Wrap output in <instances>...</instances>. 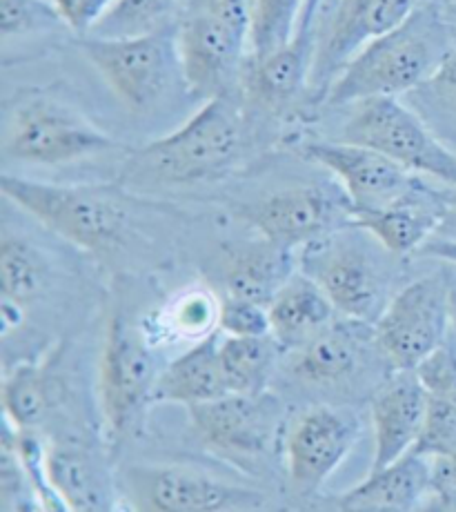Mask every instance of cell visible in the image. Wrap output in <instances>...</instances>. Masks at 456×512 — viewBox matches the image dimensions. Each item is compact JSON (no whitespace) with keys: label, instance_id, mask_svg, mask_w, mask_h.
<instances>
[{"label":"cell","instance_id":"cell-1","mask_svg":"<svg viewBox=\"0 0 456 512\" xmlns=\"http://www.w3.org/2000/svg\"><path fill=\"white\" fill-rule=\"evenodd\" d=\"M245 130L236 94L212 98L174 132L130 150L118 183L132 192H161L221 181L245 159Z\"/></svg>","mask_w":456,"mask_h":512},{"label":"cell","instance_id":"cell-2","mask_svg":"<svg viewBox=\"0 0 456 512\" xmlns=\"http://www.w3.org/2000/svg\"><path fill=\"white\" fill-rule=\"evenodd\" d=\"M445 5V0L423 3L399 27L365 45L327 87L321 105L352 107L372 98H399L428 85L456 49Z\"/></svg>","mask_w":456,"mask_h":512},{"label":"cell","instance_id":"cell-3","mask_svg":"<svg viewBox=\"0 0 456 512\" xmlns=\"http://www.w3.org/2000/svg\"><path fill=\"white\" fill-rule=\"evenodd\" d=\"M0 192L47 232L92 256L121 252L134 236L136 194L121 183L63 185L3 174Z\"/></svg>","mask_w":456,"mask_h":512},{"label":"cell","instance_id":"cell-4","mask_svg":"<svg viewBox=\"0 0 456 512\" xmlns=\"http://www.w3.org/2000/svg\"><path fill=\"white\" fill-rule=\"evenodd\" d=\"M399 261L354 223L299 250V270L327 294L339 317L370 326L401 288Z\"/></svg>","mask_w":456,"mask_h":512},{"label":"cell","instance_id":"cell-5","mask_svg":"<svg viewBox=\"0 0 456 512\" xmlns=\"http://www.w3.org/2000/svg\"><path fill=\"white\" fill-rule=\"evenodd\" d=\"M116 481L130 512H252L270 501L261 486L185 461H130Z\"/></svg>","mask_w":456,"mask_h":512},{"label":"cell","instance_id":"cell-6","mask_svg":"<svg viewBox=\"0 0 456 512\" xmlns=\"http://www.w3.org/2000/svg\"><path fill=\"white\" fill-rule=\"evenodd\" d=\"M156 348L147 339L143 323L116 312L105 332L98 361V410L105 426L107 446L116 450L141 428L150 406L158 374Z\"/></svg>","mask_w":456,"mask_h":512},{"label":"cell","instance_id":"cell-7","mask_svg":"<svg viewBox=\"0 0 456 512\" xmlns=\"http://www.w3.org/2000/svg\"><path fill=\"white\" fill-rule=\"evenodd\" d=\"M363 421L345 403L316 401L292 410L281 439L285 492L294 504L307 506L352 455Z\"/></svg>","mask_w":456,"mask_h":512},{"label":"cell","instance_id":"cell-8","mask_svg":"<svg viewBox=\"0 0 456 512\" xmlns=\"http://www.w3.org/2000/svg\"><path fill=\"white\" fill-rule=\"evenodd\" d=\"M123 150V145L81 112L41 92L27 94L9 112L3 154L38 167L67 165Z\"/></svg>","mask_w":456,"mask_h":512},{"label":"cell","instance_id":"cell-9","mask_svg":"<svg viewBox=\"0 0 456 512\" xmlns=\"http://www.w3.org/2000/svg\"><path fill=\"white\" fill-rule=\"evenodd\" d=\"M185 412L192 439L205 450L234 468H254L281 459L285 421L292 410L267 390L261 395H225Z\"/></svg>","mask_w":456,"mask_h":512},{"label":"cell","instance_id":"cell-10","mask_svg":"<svg viewBox=\"0 0 456 512\" xmlns=\"http://www.w3.org/2000/svg\"><path fill=\"white\" fill-rule=\"evenodd\" d=\"M372 328L390 372L419 368L452 332L448 265L403 283Z\"/></svg>","mask_w":456,"mask_h":512},{"label":"cell","instance_id":"cell-11","mask_svg":"<svg viewBox=\"0 0 456 512\" xmlns=\"http://www.w3.org/2000/svg\"><path fill=\"white\" fill-rule=\"evenodd\" d=\"M336 141L365 145L416 176L456 187V152L394 96L352 105Z\"/></svg>","mask_w":456,"mask_h":512},{"label":"cell","instance_id":"cell-12","mask_svg":"<svg viewBox=\"0 0 456 512\" xmlns=\"http://www.w3.org/2000/svg\"><path fill=\"white\" fill-rule=\"evenodd\" d=\"M78 47L109 90L136 112L163 103L176 85L185 87L176 32L121 41L83 36Z\"/></svg>","mask_w":456,"mask_h":512},{"label":"cell","instance_id":"cell-13","mask_svg":"<svg viewBox=\"0 0 456 512\" xmlns=\"http://www.w3.org/2000/svg\"><path fill=\"white\" fill-rule=\"evenodd\" d=\"M236 216L256 236L299 252L354 223L352 205L339 183L287 185L236 208Z\"/></svg>","mask_w":456,"mask_h":512},{"label":"cell","instance_id":"cell-14","mask_svg":"<svg viewBox=\"0 0 456 512\" xmlns=\"http://www.w3.org/2000/svg\"><path fill=\"white\" fill-rule=\"evenodd\" d=\"M176 45L187 94L203 103L234 94L250 61V34L183 0Z\"/></svg>","mask_w":456,"mask_h":512},{"label":"cell","instance_id":"cell-15","mask_svg":"<svg viewBox=\"0 0 456 512\" xmlns=\"http://www.w3.org/2000/svg\"><path fill=\"white\" fill-rule=\"evenodd\" d=\"M423 3L430 0H334L330 12L316 23V47L307 90L312 101L321 105L327 87L343 67L374 38L399 27Z\"/></svg>","mask_w":456,"mask_h":512},{"label":"cell","instance_id":"cell-16","mask_svg":"<svg viewBox=\"0 0 456 512\" xmlns=\"http://www.w3.org/2000/svg\"><path fill=\"white\" fill-rule=\"evenodd\" d=\"M287 374L303 388L339 392L368 374L372 363L385 361L376 348L374 328L370 323L336 319L330 328L305 343L303 348L287 352ZM388 368V366H385ZM390 370V368H388Z\"/></svg>","mask_w":456,"mask_h":512},{"label":"cell","instance_id":"cell-17","mask_svg":"<svg viewBox=\"0 0 456 512\" xmlns=\"http://www.w3.org/2000/svg\"><path fill=\"white\" fill-rule=\"evenodd\" d=\"M303 154L334 176V181L348 196L354 216L388 208L390 203L412 190L416 181L423 179L388 156L356 143L336 139L307 141Z\"/></svg>","mask_w":456,"mask_h":512},{"label":"cell","instance_id":"cell-18","mask_svg":"<svg viewBox=\"0 0 456 512\" xmlns=\"http://www.w3.org/2000/svg\"><path fill=\"white\" fill-rule=\"evenodd\" d=\"M45 470L67 512H121L116 470L98 441L72 432L47 439Z\"/></svg>","mask_w":456,"mask_h":512},{"label":"cell","instance_id":"cell-19","mask_svg":"<svg viewBox=\"0 0 456 512\" xmlns=\"http://www.w3.org/2000/svg\"><path fill=\"white\" fill-rule=\"evenodd\" d=\"M428 415V392L414 370L385 374L370 395L374 428L372 470L392 466L416 450Z\"/></svg>","mask_w":456,"mask_h":512},{"label":"cell","instance_id":"cell-20","mask_svg":"<svg viewBox=\"0 0 456 512\" xmlns=\"http://www.w3.org/2000/svg\"><path fill=\"white\" fill-rule=\"evenodd\" d=\"M448 190V185L436 187L428 179H419L388 208L354 216V225L370 232L394 256L408 259L419 254L439 232L448 212Z\"/></svg>","mask_w":456,"mask_h":512},{"label":"cell","instance_id":"cell-21","mask_svg":"<svg viewBox=\"0 0 456 512\" xmlns=\"http://www.w3.org/2000/svg\"><path fill=\"white\" fill-rule=\"evenodd\" d=\"M54 281L56 265L43 245L5 225L0 239V314L5 341L23 330L27 312L47 297Z\"/></svg>","mask_w":456,"mask_h":512},{"label":"cell","instance_id":"cell-22","mask_svg":"<svg viewBox=\"0 0 456 512\" xmlns=\"http://www.w3.org/2000/svg\"><path fill=\"white\" fill-rule=\"evenodd\" d=\"M316 29L301 21L285 47L263 58H250L245 72V98L265 114H283L310 90Z\"/></svg>","mask_w":456,"mask_h":512},{"label":"cell","instance_id":"cell-23","mask_svg":"<svg viewBox=\"0 0 456 512\" xmlns=\"http://www.w3.org/2000/svg\"><path fill=\"white\" fill-rule=\"evenodd\" d=\"M432 486V459L410 452L392 466L370 470L341 495L327 497L321 512H419Z\"/></svg>","mask_w":456,"mask_h":512},{"label":"cell","instance_id":"cell-24","mask_svg":"<svg viewBox=\"0 0 456 512\" xmlns=\"http://www.w3.org/2000/svg\"><path fill=\"white\" fill-rule=\"evenodd\" d=\"M58 363L61 348H54L47 357L23 359L5 370L3 408L7 428L43 435L47 423L63 408L67 395Z\"/></svg>","mask_w":456,"mask_h":512},{"label":"cell","instance_id":"cell-25","mask_svg":"<svg viewBox=\"0 0 456 512\" xmlns=\"http://www.w3.org/2000/svg\"><path fill=\"white\" fill-rule=\"evenodd\" d=\"M218 317L221 297L203 283H192L147 314L143 330L156 350L190 348L218 334Z\"/></svg>","mask_w":456,"mask_h":512},{"label":"cell","instance_id":"cell-26","mask_svg":"<svg viewBox=\"0 0 456 512\" xmlns=\"http://www.w3.org/2000/svg\"><path fill=\"white\" fill-rule=\"evenodd\" d=\"M267 312H270V334L279 341L285 354L303 348L339 319V312L327 294L301 270H296L294 277L270 301Z\"/></svg>","mask_w":456,"mask_h":512},{"label":"cell","instance_id":"cell-27","mask_svg":"<svg viewBox=\"0 0 456 512\" xmlns=\"http://www.w3.org/2000/svg\"><path fill=\"white\" fill-rule=\"evenodd\" d=\"M299 270V252L256 236V241L230 252L225 261V294L270 305Z\"/></svg>","mask_w":456,"mask_h":512},{"label":"cell","instance_id":"cell-28","mask_svg":"<svg viewBox=\"0 0 456 512\" xmlns=\"http://www.w3.org/2000/svg\"><path fill=\"white\" fill-rule=\"evenodd\" d=\"M218 337L205 339L196 346L185 348L158 374L154 388V403H174L192 408L230 395L218 357Z\"/></svg>","mask_w":456,"mask_h":512},{"label":"cell","instance_id":"cell-29","mask_svg":"<svg viewBox=\"0 0 456 512\" xmlns=\"http://www.w3.org/2000/svg\"><path fill=\"white\" fill-rule=\"evenodd\" d=\"M218 357L230 395H261L281 368L285 350L272 334L265 337H218Z\"/></svg>","mask_w":456,"mask_h":512},{"label":"cell","instance_id":"cell-30","mask_svg":"<svg viewBox=\"0 0 456 512\" xmlns=\"http://www.w3.org/2000/svg\"><path fill=\"white\" fill-rule=\"evenodd\" d=\"M183 0H114L87 36L121 41L176 32Z\"/></svg>","mask_w":456,"mask_h":512},{"label":"cell","instance_id":"cell-31","mask_svg":"<svg viewBox=\"0 0 456 512\" xmlns=\"http://www.w3.org/2000/svg\"><path fill=\"white\" fill-rule=\"evenodd\" d=\"M305 0H252L250 58H263L292 41Z\"/></svg>","mask_w":456,"mask_h":512},{"label":"cell","instance_id":"cell-32","mask_svg":"<svg viewBox=\"0 0 456 512\" xmlns=\"http://www.w3.org/2000/svg\"><path fill=\"white\" fill-rule=\"evenodd\" d=\"M65 27L52 0H0V38L3 43L14 38L43 34Z\"/></svg>","mask_w":456,"mask_h":512},{"label":"cell","instance_id":"cell-33","mask_svg":"<svg viewBox=\"0 0 456 512\" xmlns=\"http://www.w3.org/2000/svg\"><path fill=\"white\" fill-rule=\"evenodd\" d=\"M419 374L425 392L430 399L456 403V330L448 339L441 343L439 350H434L419 368L414 370Z\"/></svg>","mask_w":456,"mask_h":512},{"label":"cell","instance_id":"cell-34","mask_svg":"<svg viewBox=\"0 0 456 512\" xmlns=\"http://www.w3.org/2000/svg\"><path fill=\"white\" fill-rule=\"evenodd\" d=\"M218 332L225 337H265V334H270L267 305L223 294Z\"/></svg>","mask_w":456,"mask_h":512},{"label":"cell","instance_id":"cell-35","mask_svg":"<svg viewBox=\"0 0 456 512\" xmlns=\"http://www.w3.org/2000/svg\"><path fill=\"white\" fill-rule=\"evenodd\" d=\"M114 0H52L58 16L63 18L65 27L78 38L92 32L94 25L101 21L103 14L112 7Z\"/></svg>","mask_w":456,"mask_h":512},{"label":"cell","instance_id":"cell-36","mask_svg":"<svg viewBox=\"0 0 456 512\" xmlns=\"http://www.w3.org/2000/svg\"><path fill=\"white\" fill-rule=\"evenodd\" d=\"M436 96H441L443 101H450L456 105V49L448 54V58L441 63L439 70L432 76L428 83Z\"/></svg>","mask_w":456,"mask_h":512},{"label":"cell","instance_id":"cell-37","mask_svg":"<svg viewBox=\"0 0 456 512\" xmlns=\"http://www.w3.org/2000/svg\"><path fill=\"white\" fill-rule=\"evenodd\" d=\"M419 512H456V486H432Z\"/></svg>","mask_w":456,"mask_h":512},{"label":"cell","instance_id":"cell-38","mask_svg":"<svg viewBox=\"0 0 456 512\" xmlns=\"http://www.w3.org/2000/svg\"><path fill=\"white\" fill-rule=\"evenodd\" d=\"M416 256H419V259L436 261V263H448L456 268V241L432 239L430 243H425V248Z\"/></svg>","mask_w":456,"mask_h":512},{"label":"cell","instance_id":"cell-39","mask_svg":"<svg viewBox=\"0 0 456 512\" xmlns=\"http://www.w3.org/2000/svg\"><path fill=\"white\" fill-rule=\"evenodd\" d=\"M434 486H456V448L450 455L432 459Z\"/></svg>","mask_w":456,"mask_h":512},{"label":"cell","instance_id":"cell-40","mask_svg":"<svg viewBox=\"0 0 456 512\" xmlns=\"http://www.w3.org/2000/svg\"><path fill=\"white\" fill-rule=\"evenodd\" d=\"M434 239L456 241V187H450L448 190V212H445V219Z\"/></svg>","mask_w":456,"mask_h":512},{"label":"cell","instance_id":"cell-41","mask_svg":"<svg viewBox=\"0 0 456 512\" xmlns=\"http://www.w3.org/2000/svg\"><path fill=\"white\" fill-rule=\"evenodd\" d=\"M448 265V263H445ZM450 268V301H452V326L456 330V268L454 265H448Z\"/></svg>","mask_w":456,"mask_h":512},{"label":"cell","instance_id":"cell-42","mask_svg":"<svg viewBox=\"0 0 456 512\" xmlns=\"http://www.w3.org/2000/svg\"><path fill=\"white\" fill-rule=\"evenodd\" d=\"M448 5L454 9V14H456V0H448Z\"/></svg>","mask_w":456,"mask_h":512}]
</instances>
